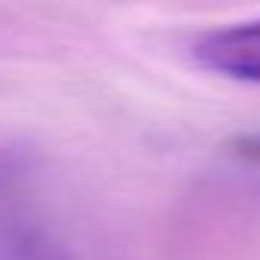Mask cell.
<instances>
[{
  "instance_id": "7a4b0ae2",
  "label": "cell",
  "mask_w": 260,
  "mask_h": 260,
  "mask_svg": "<svg viewBox=\"0 0 260 260\" xmlns=\"http://www.w3.org/2000/svg\"><path fill=\"white\" fill-rule=\"evenodd\" d=\"M0 260H64L58 248L34 236H16L0 248Z\"/></svg>"
},
{
  "instance_id": "6da1fadb",
  "label": "cell",
  "mask_w": 260,
  "mask_h": 260,
  "mask_svg": "<svg viewBox=\"0 0 260 260\" xmlns=\"http://www.w3.org/2000/svg\"><path fill=\"white\" fill-rule=\"evenodd\" d=\"M193 55L214 74L260 83V19L202 34L193 46Z\"/></svg>"
}]
</instances>
